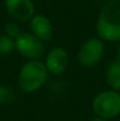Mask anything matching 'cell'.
Listing matches in <instances>:
<instances>
[{"label":"cell","instance_id":"cell-1","mask_svg":"<svg viewBox=\"0 0 120 121\" xmlns=\"http://www.w3.org/2000/svg\"><path fill=\"white\" fill-rule=\"evenodd\" d=\"M97 31L102 40H120V0H111L104 5L98 17Z\"/></svg>","mask_w":120,"mask_h":121},{"label":"cell","instance_id":"cell-2","mask_svg":"<svg viewBox=\"0 0 120 121\" xmlns=\"http://www.w3.org/2000/svg\"><path fill=\"white\" fill-rule=\"evenodd\" d=\"M48 71L46 65L39 60H30L26 62L19 73V86L26 93L38 91L47 80Z\"/></svg>","mask_w":120,"mask_h":121},{"label":"cell","instance_id":"cell-3","mask_svg":"<svg viewBox=\"0 0 120 121\" xmlns=\"http://www.w3.org/2000/svg\"><path fill=\"white\" fill-rule=\"evenodd\" d=\"M92 107L98 118L113 119L120 114V94L116 91H104L94 98Z\"/></svg>","mask_w":120,"mask_h":121},{"label":"cell","instance_id":"cell-4","mask_svg":"<svg viewBox=\"0 0 120 121\" xmlns=\"http://www.w3.org/2000/svg\"><path fill=\"white\" fill-rule=\"evenodd\" d=\"M104 53L105 46L102 40L99 38H92L81 45L78 53V60L80 65L85 67H93L102 59Z\"/></svg>","mask_w":120,"mask_h":121},{"label":"cell","instance_id":"cell-5","mask_svg":"<svg viewBox=\"0 0 120 121\" xmlns=\"http://www.w3.org/2000/svg\"><path fill=\"white\" fill-rule=\"evenodd\" d=\"M15 49L30 60H38L44 54V43L32 33H21L15 39Z\"/></svg>","mask_w":120,"mask_h":121},{"label":"cell","instance_id":"cell-6","mask_svg":"<svg viewBox=\"0 0 120 121\" xmlns=\"http://www.w3.org/2000/svg\"><path fill=\"white\" fill-rule=\"evenodd\" d=\"M7 13L18 21H27L34 17V4L32 0H5Z\"/></svg>","mask_w":120,"mask_h":121},{"label":"cell","instance_id":"cell-7","mask_svg":"<svg viewBox=\"0 0 120 121\" xmlns=\"http://www.w3.org/2000/svg\"><path fill=\"white\" fill-rule=\"evenodd\" d=\"M46 68L52 74H61L68 65V54L61 47L51 49L46 56Z\"/></svg>","mask_w":120,"mask_h":121},{"label":"cell","instance_id":"cell-8","mask_svg":"<svg viewBox=\"0 0 120 121\" xmlns=\"http://www.w3.org/2000/svg\"><path fill=\"white\" fill-rule=\"evenodd\" d=\"M31 30L32 34L42 41H48L53 35V25L44 14H37L31 19Z\"/></svg>","mask_w":120,"mask_h":121},{"label":"cell","instance_id":"cell-9","mask_svg":"<svg viewBox=\"0 0 120 121\" xmlns=\"http://www.w3.org/2000/svg\"><path fill=\"white\" fill-rule=\"evenodd\" d=\"M106 81L112 89H120V60L113 61L108 65L106 69Z\"/></svg>","mask_w":120,"mask_h":121},{"label":"cell","instance_id":"cell-10","mask_svg":"<svg viewBox=\"0 0 120 121\" xmlns=\"http://www.w3.org/2000/svg\"><path fill=\"white\" fill-rule=\"evenodd\" d=\"M15 49V40L12 39L8 35H1L0 37V53L2 54H9Z\"/></svg>","mask_w":120,"mask_h":121},{"label":"cell","instance_id":"cell-11","mask_svg":"<svg viewBox=\"0 0 120 121\" xmlns=\"http://www.w3.org/2000/svg\"><path fill=\"white\" fill-rule=\"evenodd\" d=\"M14 100H15V92L7 86L0 85V104L8 105Z\"/></svg>","mask_w":120,"mask_h":121},{"label":"cell","instance_id":"cell-12","mask_svg":"<svg viewBox=\"0 0 120 121\" xmlns=\"http://www.w3.org/2000/svg\"><path fill=\"white\" fill-rule=\"evenodd\" d=\"M5 32H6V35L11 37L14 40L21 34L19 26L17 24H13V22H8V24L5 25Z\"/></svg>","mask_w":120,"mask_h":121},{"label":"cell","instance_id":"cell-13","mask_svg":"<svg viewBox=\"0 0 120 121\" xmlns=\"http://www.w3.org/2000/svg\"><path fill=\"white\" fill-rule=\"evenodd\" d=\"M92 121H110V120H107V119H102V118H95V119H93Z\"/></svg>","mask_w":120,"mask_h":121},{"label":"cell","instance_id":"cell-14","mask_svg":"<svg viewBox=\"0 0 120 121\" xmlns=\"http://www.w3.org/2000/svg\"><path fill=\"white\" fill-rule=\"evenodd\" d=\"M119 58H120V46H119Z\"/></svg>","mask_w":120,"mask_h":121}]
</instances>
